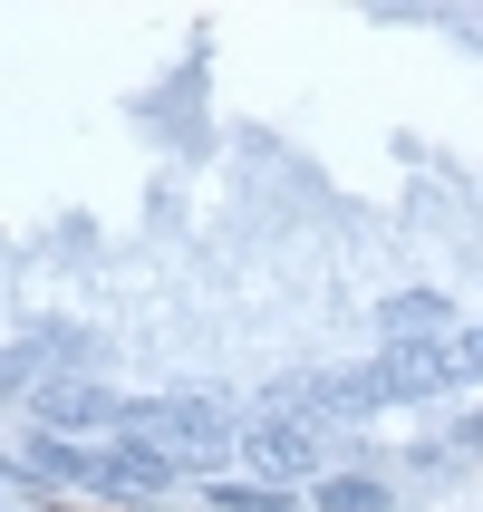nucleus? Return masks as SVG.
I'll list each match as a JSON object with an SVG mask.
<instances>
[{"instance_id": "nucleus-8", "label": "nucleus", "mask_w": 483, "mask_h": 512, "mask_svg": "<svg viewBox=\"0 0 483 512\" xmlns=\"http://www.w3.org/2000/svg\"><path fill=\"white\" fill-rule=\"evenodd\" d=\"M464 377H483V319L464 329Z\"/></svg>"}, {"instance_id": "nucleus-4", "label": "nucleus", "mask_w": 483, "mask_h": 512, "mask_svg": "<svg viewBox=\"0 0 483 512\" xmlns=\"http://www.w3.org/2000/svg\"><path fill=\"white\" fill-rule=\"evenodd\" d=\"M184 484V464L165 455V445H145V435H116V445H97L87 455V493H126V503H145V493Z\"/></svg>"}, {"instance_id": "nucleus-9", "label": "nucleus", "mask_w": 483, "mask_h": 512, "mask_svg": "<svg viewBox=\"0 0 483 512\" xmlns=\"http://www.w3.org/2000/svg\"><path fill=\"white\" fill-rule=\"evenodd\" d=\"M0 387H20V358H10V348H0Z\"/></svg>"}, {"instance_id": "nucleus-7", "label": "nucleus", "mask_w": 483, "mask_h": 512, "mask_svg": "<svg viewBox=\"0 0 483 512\" xmlns=\"http://www.w3.org/2000/svg\"><path fill=\"white\" fill-rule=\"evenodd\" d=\"M203 512H310V503L281 484H203Z\"/></svg>"}, {"instance_id": "nucleus-6", "label": "nucleus", "mask_w": 483, "mask_h": 512, "mask_svg": "<svg viewBox=\"0 0 483 512\" xmlns=\"http://www.w3.org/2000/svg\"><path fill=\"white\" fill-rule=\"evenodd\" d=\"M310 512H387V484H377V474H319Z\"/></svg>"}, {"instance_id": "nucleus-3", "label": "nucleus", "mask_w": 483, "mask_h": 512, "mask_svg": "<svg viewBox=\"0 0 483 512\" xmlns=\"http://www.w3.org/2000/svg\"><path fill=\"white\" fill-rule=\"evenodd\" d=\"M242 464H252L261 484H319V426H300V416H261V426H242Z\"/></svg>"}, {"instance_id": "nucleus-2", "label": "nucleus", "mask_w": 483, "mask_h": 512, "mask_svg": "<svg viewBox=\"0 0 483 512\" xmlns=\"http://www.w3.org/2000/svg\"><path fill=\"white\" fill-rule=\"evenodd\" d=\"M29 416H39V435H68V445H116L126 435V397L97 387V377H39Z\"/></svg>"}, {"instance_id": "nucleus-5", "label": "nucleus", "mask_w": 483, "mask_h": 512, "mask_svg": "<svg viewBox=\"0 0 483 512\" xmlns=\"http://www.w3.org/2000/svg\"><path fill=\"white\" fill-rule=\"evenodd\" d=\"M377 329H387V339H445V300H435V290H406V300L377 310Z\"/></svg>"}, {"instance_id": "nucleus-1", "label": "nucleus", "mask_w": 483, "mask_h": 512, "mask_svg": "<svg viewBox=\"0 0 483 512\" xmlns=\"http://www.w3.org/2000/svg\"><path fill=\"white\" fill-rule=\"evenodd\" d=\"M126 435L165 445V455L184 464V474H203V484H223V455H242L232 397H126Z\"/></svg>"}, {"instance_id": "nucleus-10", "label": "nucleus", "mask_w": 483, "mask_h": 512, "mask_svg": "<svg viewBox=\"0 0 483 512\" xmlns=\"http://www.w3.org/2000/svg\"><path fill=\"white\" fill-rule=\"evenodd\" d=\"M10 484H20V474H10V464H0V512H10Z\"/></svg>"}]
</instances>
